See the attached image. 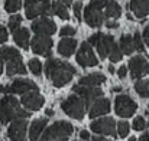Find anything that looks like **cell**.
Segmentation results:
<instances>
[{
  "instance_id": "35",
  "label": "cell",
  "mask_w": 149,
  "mask_h": 141,
  "mask_svg": "<svg viewBox=\"0 0 149 141\" xmlns=\"http://www.w3.org/2000/svg\"><path fill=\"white\" fill-rule=\"evenodd\" d=\"M132 127H133L136 131H142V130H145V128H146V121H145V118H143V117H136V118L133 120Z\"/></svg>"
},
{
  "instance_id": "2",
  "label": "cell",
  "mask_w": 149,
  "mask_h": 141,
  "mask_svg": "<svg viewBox=\"0 0 149 141\" xmlns=\"http://www.w3.org/2000/svg\"><path fill=\"white\" fill-rule=\"evenodd\" d=\"M29 115H31L29 111L22 108L19 101L15 96L6 95L1 98L0 101V122L1 124H7L20 118H28Z\"/></svg>"
},
{
  "instance_id": "6",
  "label": "cell",
  "mask_w": 149,
  "mask_h": 141,
  "mask_svg": "<svg viewBox=\"0 0 149 141\" xmlns=\"http://www.w3.org/2000/svg\"><path fill=\"white\" fill-rule=\"evenodd\" d=\"M87 107H88V105L86 104V101H84L81 96H78L77 94L70 95V96L61 104L62 111H64L68 117H71V118H74V120H83V117L86 115Z\"/></svg>"
},
{
  "instance_id": "33",
  "label": "cell",
  "mask_w": 149,
  "mask_h": 141,
  "mask_svg": "<svg viewBox=\"0 0 149 141\" xmlns=\"http://www.w3.org/2000/svg\"><path fill=\"white\" fill-rule=\"evenodd\" d=\"M133 45H135V50H138V52H143V50H145L143 39H142V36H141L139 32H136V33L133 35Z\"/></svg>"
},
{
  "instance_id": "19",
  "label": "cell",
  "mask_w": 149,
  "mask_h": 141,
  "mask_svg": "<svg viewBox=\"0 0 149 141\" xmlns=\"http://www.w3.org/2000/svg\"><path fill=\"white\" fill-rule=\"evenodd\" d=\"M110 112V101L107 98H99L96 99L90 108H88V115L91 118H97V117H101V115H106Z\"/></svg>"
},
{
  "instance_id": "18",
  "label": "cell",
  "mask_w": 149,
  "mask_h": 141,
  "mask_svg": "<svg viewBox=\"0 0 149 141\" xmlns=\"http://www.w3.org/2000/svg\"><path fill=\"white\" fill-rule=\"evenodd\" d=\"M72 91H74V94L81 96L87 105H91L96 99L101 98V95H103V91L100 88H90V87H83V85H75Z\"/></svg>"
},
{
  "instance_id": "10",
  "label": "cell",
  "mask_w": 149,
  "mask_h": 141,
  "mask_svg": "<svg viewBox=\"0 0 149 141\" xmlns=\"http://www.w3.org/2000/svg\"><path fill=\"white\" fill-rule=\"evenodd\" d=\"M138 109V104L129 95H117L114 99V111L119 117L127 118L132 117Z\"/></svg>"
},
{
  "instance_id": "20",
  "label": "cell",
  "mask_w": 149,
  "mask_h": 141,
  "mask_svg": "<svg viewBox=\"0 0 149 141\" xmlns=\"http://www.w3.org/2000/svg\"><path fill=\"white\" fill-rule=\"evenodd\" d=\"M129 7L138 19H143L149 14V0H130Z\"/></svg>"
},
{
  "instance_id": "36",
  "label": "cell",
  "mask_w": 149,
  "mask_h": 141,
  "mask_svg": "<svg viewBox=\"0 0 149 141\" xmlns=\"http://www.w3.org/2000/svg\"><path fill=\"white\" fill-rule=\"evenodd\" d=\"M59 35L62 36V38H68V36H72V35H75V29L72 28V26H64L61 30H59Z\"/></svg>"
},
{
  "instance_id": "9",
  "label": "cell",
  "mask_w": 149,
  "mask_h": 141,
  "mask_svg": "<svg viewBox=\"0 0 149 141\" xmlns=\"http://www.w3.org/2000/svg\"><path fill=\"white\" fill-rule=\"evenodd\" d=\"M31 91H38V85L33 81L26 79V78L15 79L7 87L0 85V94H7V92H10V94H28Z\"/></svg>"
},
{
  "instance_id": "4",
  "label": "cell",
  "mask_w": 149,
  "mask_h": 141,
  "mask_svg": "<svg viewBox=\"0 0 149 141\" xmlns=\"http://www.w3.org/2000/svg\"><path fill=\"white\" fill-rule=\"evenodd\" d=\"M74 127L68 121H56L51 124L39 141H68L72 135Z\"/></svg>"
},
{
  "instance_id": "5",
  "label": "cell",
  "mask_w": 149,
  "mask_h": 141,
  "mask_svg": "<svg viewBox=\"0 0 149 141\" xmlns=\"http://www.w3.org/2000/svg\"><path fill=\"white\" fill-rule=\"evenodd\" d=\"M107 0H93L84 9V20L90 28H99L104 22V6Z\"/></svg>"
},
{
  "instance_id": "24",
  "label": "cell",
  "mask_w": 149,
  "mask_h": 141,
  "mask_svg": "<svg viewBox=\"0 0 149 141\" xmlns=\"http://www.w3.org/2000/svg\"><path fill=\"white\" fill-rule=\"evenodd\" d=\"M104 81H106L104 75H101V74H90V75L83 76V78L80 79V84H78V85L90 87V88H99Z\"/></svg>"
},
{
  "instance_id": "26",
  "label": "cell",
  "mask_w": 149,
  "mask_h": 141,
  "mask_svg": "<svg viewBox=\"0 0 149 141\" xmlns=\"http://www.w3.org/2000/svg\"><path fill=\"white\" fill-rule=\"evenodd\" d=\"M119 46L122 49L123 55H132L135 50V45H133V36L130 35H123L119 41Z\"/></svg>"
},
{
  "instance_id": "44",
  "label": "cell",
  "mask_w": 149,
  "mask_h": 141,
  "mask_svg": "<svg viewBox=\"0 0 149 141\" xmlns=\"http://www.w3.org/2000/svg\"><path fill=\"white\" fill-rule=\"evenodd\" d=\"M107 69H109V72H110L111 75H113V74H116V69H114V66H113V65H109V68H107Z\"/></svg>"
},
{
  "instance_id": "32",
  "label": "cell",
  "mask_w": 149,
  "mask_h": 141,
  "mask_svg": "<svg viewBox=\"0 0 149 141\" xmlns=\"http://www.w3.org/2000/svg\"><path fill=\"white\" fill-rule=\"evenodd\" d=\"M20 23H22V16L20 14H12L9 17V29L12 32H15L16 29L20 28Z\"/></svg>"
},
{
  "instance_id": "15",
  "label": "cell",
  "mask_w": 149,
  "mask_h": 141,
  "mask_svg": "<svg viewBox=\"0 0 149 141\" xmlns=\"http://www.w3.org/2000/svg\"><path fill=\"white\" fill-rule=\"evenodd\" d=\"M52 45H54V42L49 36H41V35H35V38L31 42V47H32L33 53L42 55V56H49V58Z\"/></svg>"
},
{
  "instance_id": "7",
  "label": "cell",
  "mask_w": 149,
  "mask_h": 141,
  "mask_svg": "<svg viewBox=\"0 0 149 141\" xmlns=\"http://www.w3.org/2000/svg\"><path fill=\"white\" fill-rule=\"evenodd\" d=\"M88 43H90L91 46L97 47V52H99L101 59L109 58V55H110L113 46L116 45L114 38H113L111 35H104V33H101V32H97V33L91 35L90 39H88Z\"/></svg>"
},
{
  "instance_id": "16",
  "label": "cell",
  "mask_w": 149,
  "mask_h": 141,
  "mask_svg": "<svg viewBox=\"0 0 149 141\" xmlns=\"http://www.w3.org/2000/svg\"><path fill=\"white\" fill-rule=\"evenodd\" d=\"M31 28L36 35H41V36H51L56 32V25L54 23V20H51L45 16L33 20Z\"/></svg>"
},
{
  "instance_id": "51",
  "label": "cell",
  "mask_w": 149,
  "mask_h": 141,
  "mask_svg": "<svg viewBox=\"0 0 149 141\" xmlns=\"http://www.w3.org/2000/svg\"><path fill=\"white\" fill-rule=\"evenodd\" d=\"M148 109H149V107H148Z\"/></svg>"
},
{
  "instance_id": "3",
  "label": "cell",
  "mask_w": 149,
  "mask_h": 141,
  "mask_svg": "<svg viewBox=\"0 0 149 141\" xmlns=\"http://www.w3.org/2000/svg\"><path fill=\"white\" fill-rule=\"evenodd\" d=\"M0 56L6 62V75L7 76H15V75H25L26 69L22 62V55L19 50L10 46L0 47Z\"/></svg>"
},
{
  "instance_id": "34",
  "label": "cell",
  "mask_w": 149,
  "mask_h": 141,
  "mask_svg": "<svg viewBox=\"0 0 149 141\" xmlns=\"http://www.w3.org/2000/svg\"><path fill=\"white\" fill-rule=\"evenodd\" d=\"M129 130H130L129 122H126V121H120V122L117 124V133H119V135H120L122 138H125V137L129 134Z\"/></svg>"
},
{
  "instance_id": "27",
  "label": "cell",
  "mask_w": 149,
  "mask_h": 141,
  "mask_svg": "<svg viewBox=\"0 0 149 141\" xmlns=\"http://www.w3.org/2000/svg\"><path fill=\"white\" fill-rule=\"evenodd\" d=\"M51 12H52L55 16H58L59 19H62V20H68V19H70V13H68V10H67V6H65L64 3H61L59 0H56V1L52 3Z\"/></svg>"
},
{
  "instance_id": "49",
  "label": "cell",
  "mask_w": 149,
  "mask_h": 141,
  "mask_svg": "<svg viewBox=\"0 0 149 141\" xmlns=\"http://www.w3.org/2000/svg\"><path fill=\"white\" fill-rule=\"evenodd\" d=\"M91 141H109V140H106V138H94V140H91Z\"/></svg>"
},
{
  "instance_id": "40",
  "label": "cell",
  "mask_w": 149,
  "mask_h": 141,
  "mask_svg": "<svg viewBox=\"0 0 149 141\" xmlns=\"http://www.w3.org/2000/svg\"><path fill=\"white\" fill-rule=\"evenodd\" d=\"M117 75H119V78H126V75H127V66H120L119 69H117Z\"/></svg>"
},
{
  "instance_id": "25",
  "label": "cell",
  "mask_w": 149,
  "mask_h": 141,
  "mask_svg": "<svg viewBox=\"0 0 149 141\" xmlns=\"http://www.w3.org/2000/svg\"><path fill=\"white\" fill-rule=\"evenodd\" d=\"M122 16V7L116 0H107L104 6V17L106 19H117Z\"/></svg>"
},
{
  "instance_id": "21",
  "label": "cell",
  "mask_w": 149,
  "mask_h": 141,
  "mask_svg": "<svg viewBox=\"0 0 149 141\" xmlns=\"http://www.w3.org/2000/svg\"><path fill=\"white\" fill-rule=\"evenodd\" d=\"M75 49H77V41L72 38H64L58 43V53L62 55L64 58L71 56L75 52Z\"/></svg>"
},
{
  "instance_id": "30",
  "label": "cell",
  "mask_w": 149,
  "mask_h": 141,
  "mask_svg": "<svg viewBox=\"0 0 149 141\" xmlns=\"http://www.w3.org/2000/svg\"><path fill=\"white\" fill-rule=\"evenodd\" d=\"M22 7V0H6L4 1V9L9 13H15Z\"/></svg>"
},
{
  "instance_id": "1",
  "label": "cell",
  "mask_w": 149,
  "mask_h": 141,
  "mask_svg": "<svg viewBox=\"0 0 149 141\" xmlns=\"http://www.w3.org/2000/svg\"><path fill=\"white\" fill-rule=\"evenodd\" d=\"M75 74H77L75 68L65 61H58V59L49 58L45 63V75L47 78L51 79L55 88L65 87Z\"/></svg>"
},
{
  "instance_id": "13",
  "label": "cell",
  "mask_w": 149,
  "mask_h": 141,
  "mask_svg": "<svg viewBox=\"0 0 149 141\" xmlns=\"http://www.w3.org/2000/svg\"><path fill=\"white\" fill-rule=\"evenodd\" d=\"M129 71L133 79H141L142 76L149 74V62L145 56H141V55L133 56L129 61Z\"/></svg>"
},
{
  "instance_id": "43",
  "label": "cell",
  "mask_w": 149,
  "mask_h": 141,
  "mask_svg": "<svg viewBox=\"0 0 149 141\" xmlns=\"http://www.w3.org/2000/svg\"><path fill=\"white\" fill-rule=\"evenodd\" d=\"M139 141H149V131L148 133H145V134L139 138Z\"/></svg>"
},
{
  "instance_id": "23",
  "label": "cell",
  "mask_w": 149,
  "mask_h": 141,
  "mask_svg": "<svg viewBox=\"0 0 149 141\" xmlns=\"http://www.w3.org/2000/svg\"><path fill=\"white\" fill-rule=\"evenodd\" d=\"M48 124V120L47 118H39V120H35L32 124H31V130H29V140L31 141H38L42 131L45 130Z\"/></svg>"
},
{
  "instance_id": "12",
  "label": "cell",
  "mask_w": 149,
  "mask_h": 141,
  "mask_svg": "<svg viewBox=\"0 0 149 141\" xmlns=\"http://www.w3.org/2000/svg\"><path fill=\"white\" fill-rule=\"evenodd\" d=\"M91 131L96 134H101V135H111L116 137V122L113 118L110 117H104L91 122L90 125Z\"/></svg>"
},
{
  "instance_id": "39",
  "label": "cell",
  "mask_w": 149,
  "mask_h": 141,
  "mask_svg": "<svg viewBox=\"0 0 149 141\" xmlns=\"http://www.w3.org/2000/svg\"><path fill=\"white\" fill-rule=\"evenodd\" d=\"M142 39H143V42L146 43V46L149 47V25L145 26V29H143V32H142Z\"/></svg>"
},
{
  "instance_id": "14",
  "label": "cell",
  "mask_w": 149,
  "mask_h": 141,
  "mask_svg": "<svg viewBox=\"0 0 149 141\" xmlns=\"http://www.w3.org/2000/svg\"><path fill=\"white\" fill-rule=\"evenodd\" d=\"M26 131H28L26 118L15 120V121H12V124H10V127L7 130V137H9L10 141H25Z\"/></svg>"
},
{
  "instance_id": "29",
  "label": "cell",
  "mask_w": 149,
  "mask_h": 141,
  "mask_svg": "<svg viewBox=\"0 0 149 141\" xmlns=\"http://www.w3.org/2000/svg\"><path fill=\"white\" fill-rule=\"evenodd\" d=\"M28 69H29L33 75L39 76V75L42 74V63H41V61L36 59V58L31 59V61L28 62Z\"/></svg>"
},
{
  "instance_id": "37",
  "label": "cell",
  "mask_w": 149,
  "mask_h": 141,
  "mask_svg": "<svg viewBox=\"0 0 149 141\" xmlns=\"http://www.w3.org/2000/svg\"><path fill=\"white\" fill-rule=\"evenodd\" d=\"M81 9H83V1H75L74 3V14L77 20H81Z\"/></svg>"
},
{
  "instance_id": "31",
  "label": "cell",
  "mask_w": 149,
  "mask_h": 141,
  "mask_svg": "<svg viewBox=\"0 0 149 141\" xmlns=\"http://www.w3.org/2000/svg\"><path fill=\"white\" fill-rule=\"evenodd\" d=\"M122 58H123V52H122L120 46L116 43V45L113 46V49H111L110 55H109V59H110V62H111V63H114V62L122 61Z\"/></svg>"
},
{
  "instance_id": "8",
  "label": "cell",
  "mask_w": 149,
  "mask_h": 141,
  "mask_svg": "<svg viewBox=\"0 0 149 141\" xmlns=\"http://www.w3.org/2000/svg\"><path fill=\"white\" fill-rule=\"evenodd\" d=\"M52 9L49 0H25V12L28 19H36L39 16H45Z\"/></svg>"
},
{
  "instance_id": "22",
  "label": "cell",
  "mask_w": 149,
  "mask_h": 141,
  "mask_svg": "<svg viewBox=\"0 0 149 141\" xmlns=\"http://www.w3.org/2000/svg\"><path fill=\"white\" fill-rule=\"evenodd\" d=\"M13 39L16 42L17 46H20L22 49H29L31 46V36H29V30L26 28H19L13 32Z\"/></svg>"
},
{
  "instance_id": "46",
  "label": "cell",
  "mask_w": 149,
  "mask_h": 141,
  "mask_svg": "<svg viewBox=\"0 0 149 141\" xmlns=\"http://www.w3.org/2000/svg\"><path fill=\"white\" fill-rule=\"evenodd\" d=\"M61 3H64L65 6H71V3H72V0H59Z\"/></svg>"
},
{
  "instance_id": "17",
  "label": "cell",
  "mask_w": 149,
  "mask_h": 141,
  "mask_svg": "<svg viewBox=\"0 0 149 141\" xmlns=\"http://www.w3.org/2000/svg\"><path fill=\"white\" fill-rule=\"evenodd\" d=\"M20 104L23 105V108L26 111H38L42 108L44 105V96L41 94H38V91H31L28 94L22 95V99H20Z\"/></svg>"
},
{
  "instance_id": "11",
  "label": "cell",
  "mask_w": 149,
  "mask_h": 141,
  "mask_svg": "<svg viewBox=\"0 0 149 141\" xmlns=\"http://www.w3.org/2000/svg\"><path fill=\"white\" fill-rule=\"evenodd\" d=\"M77 63L83 68H91V66H97L99 65V59L96 58L93 47L88 42H83V45L80 46L77 52Z\"/></svg>"
},
{
  "instance_id": "50",
  "label": "cell",
  "mask_w": 149,
  "mask_h": 141,
  "mask_svg": "<svg viewBox=\"0 0 149 141\" xmlns=\"http://www.w3.org/2000/svg\"><path fill=\"white\" fill-rule=\"evenodd\" d=\"M129 141H138V140H136V137H130V138H129Z\"/></svg>"
},
{
  "instance_id": "41",
  "label": "cell",
  "mask_w": 149,
  "mask_h": 141,
  "mask_svg": "<svg viewBox=\"0 0 149 141\" xmlns=\"http://www.w3.org/2000/svg\"><path fill=\"white\" fill-rule=\"evenodd\" d=\"M106 26H107L109 29H116V28L119 26V23L114 22V20H109V22H106Z\"/></svg>"
},
{
  "instance_id": "48",
  "label": "cell",
  "mask_w": 149,
  "mask_h": 141,
  "mask_svg": "<svg viewBox=\"0 0 149 141\" xmlns=\"http://www.w3.org/2000/svg\"><path fill=\"white\" fill-rule=\"evenodd\" d=\"M45 114H47L48 117H51V115L54 114V111H52V109H47V111H45Z\"/></svg>"
},
{
  "instance_id": "45",
  "label": "cell",
  "mask_w": 149,
  "mask_h": 141,
  "mask_svg": "<svg viewBox=\"0 0 149 141\" xmlns=\"http://www.w3.org/2000/svg\"><path fill=\"white\" fill-rule=\"evenodd\" d=\"M3 65H4V61H3V58L0 56V75H1V72H3Z\"/></svg>"
},
{
  "instance_id": "28",
  "label": "cell",
  "mask_w": 149,
  "mask_h": 141,
  "mask_svg": "<svg viewBox=\"0 0 149 141\" xmlns=\"http://www.w3.org/2000/svg\"><path fill=\"white\" fill-rule=\"evenodd\" d=\"M135 91L141 98H149V81H143V79L136 81Z\"/></svg>"
},
{
  "instance_id": "42",
  "label": "cell",
  "mask_w": 149,
  "mask_h": 141,
  "mask_svg": "<svg viewBox=\"0 0 149 141\" xmlns=\"http://www.w3.org/2000/svg\"><path fill=\"white\" fill-rule=\"evenodd\" d=\"M80 138H81V140H90V133L86 131V130H83V131L80 133Z\"/></svg>"
},
{
  "instance_id": "38",
  "label": "cell",
  "mask_w": 149,
  "mask_h": 141,
  "mask_svg": "<svg viewBox=\"0 0 149 141\" xmlns=\"http://www.w3.org/2000/svg\"><path fill=\"white\" fill-rule=\"evenodd\" d=\"M9 39V35H7V29L4 28V26H1L0 25V45L1 43H4L6 41Z\"/></svg>"
},
{
  "instance_id": "47",
  "label": "cell",
  "mask_w": 149,
  "mask_h": 141,
  "mask_svg": "<svg viewBox=\"0 0 149 141\" xmlns=\"http://www.w3.org/2000/svg\"><path fill=\"white\" fill-rule=\"evenodd\" d=\"M111 91H113V92H120V91H122V87H114Z\"/></svg>"
}]
</instances>
